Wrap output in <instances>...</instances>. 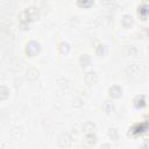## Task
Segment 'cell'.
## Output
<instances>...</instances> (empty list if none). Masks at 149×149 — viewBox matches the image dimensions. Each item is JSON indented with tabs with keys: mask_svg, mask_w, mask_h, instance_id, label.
<instances>
[{
	"mask_svg": "<svg viewBox=\"0 0 149 149\" xmlns=\"http://www.w3.org/2000/svg\"><path fill=\"white\" fill-rule=\"evenodd\" d=\"M38 50H40V45L36 43V42H30L29 44H28V48H27V52L29 54V55H35L36 52H38Z\"/></svg>",
	"mask_w": 149,
	"mask_h": 149,
	"instance_id": "6da1fadb",
	"label": "cell"
},
{
	"mask_svg": "<svg viewBox=\"0 0 149 149\" xmlns=\"http://www.w3.org/2000/svg\"><path fill=\"white\" fill-rule=\"evenodd\" d=\"M111 95H113V97H115V98H119V97L121 95V90H120L118 86H113V87L111 88Z\"/></svg>",
	"mask_w": 149,
	"mask_h": 149,
	"instance_id": "7a4b0ae2",
	"label": "cell"
},
{
	"mask_svg": "<svg viewBox=\"0 0 149 149\" xmlns=\"http://www.w3.org/2000/svg\"><path fill=\"white\" fill-rule=\"evenodd\" d=\"M132 23H133L132 17H130L129 15H125V16H123V19H122V24H123L125 27H130V26H132Z\"/></svg>",
	"mask_w": 149,
	"mask_h": 149,
	"instance_id": "3957f363",
	"label": "cell"
},
{
	"mask_svg": "<svg viewBox=\"0 0 149 149\" xmlns=\"http://www.w3.org/2000/svg\"><path fill=\"white\" fill-rule=\"evenodd\" d=\"M140 14H141V16L147 17V16L149 15V6H147V5L142 6V7L140 8Z\"/></svg>",
	"mask_w": 149,
	"mask_h": 149,
	"instance_id": "277c9868",
	"label": "cell"
},
{
	"mask_svg": "<svg viewBox=\"0 0 149 149\" xmlns=\"http://www.w3.org/2000/svg\"><path fill=\"white\" fill-rule=\"evenodd\" d=\"M93 3V0H78V5L81 7H90Z\"/></svg>",
	"mask_w": 149,
	"mask_h": 149,
	"instance_id": "5b68a950",
	"label": "cell"
}]
</instances>
